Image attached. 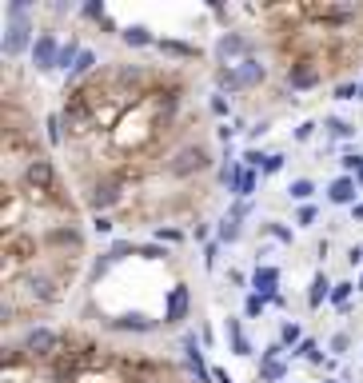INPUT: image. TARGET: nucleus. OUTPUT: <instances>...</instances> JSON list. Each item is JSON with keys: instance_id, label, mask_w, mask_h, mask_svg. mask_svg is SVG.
Segmentation results:
<instances>
[{"instance_id": "obj_1", "label": "nucleus", "mask_w": 363, "mask_h": 383, "mask_svg": "<svg viewBox=\"0 0 363 383\" xmlns=\"http://www.w3.org/2000/svg\"><path fill=\"white\" fill-rule=\"evenodd\" d=\"M20 184H25L28 200H40V204H48V200H60L56 196V164L48 160V156H37V160L25 168V176H20Z\"/></svg>"}, {"instance_id": "obj_2", "label": "nucleus", "mask_w": 363, "mask_h": 383, "mask_svg": "<svg viewBox=\"0 0 363 383\" xmlns=\"http://www.w3.org/2000/svg\"><path fill=\"white\" fill-rule=\"evenodd\" d=\"M37 252H40V240L32 232H13V235H4V280H13L25 264L37 260Z\"/></svg>"}, {"instance_id": "obj_3", "label": "nucleus", "mask_w": 363, "mask_h": 383, "mask_svg": "<svg viewBox=\"0 0 363 383\" xmlns=\"http://www.w3.org/2000/svg\"><path fill=\"white\" fill-rule=\"evenodd\" d=\"M20 351H25L28 359H56L64 356V335L52 332V327H32V332L25 335V344H20Z\"/></svg>"}, {"instance_id": "obj_4", "label": "nucleus", "mask_w": 363, "mask_h": 383, "mask_svg": "<svg viewBox=\"0 0 363 383\" xmlns=\"http://www.w3.org/2000/svg\"><path fill=\"white\" fill-rule=\"evenodd\" d=\"M208 164H212V156H208L204 144H184L164 168H168V176H176V180H188V176H196V172H208Z\"/></svg>"}, {"instance_id": "obj_5", "label": "nucleus", "mask_w": 363, "mask_h": 383, "mask_svg": "<svg viewBox=\"0 0 363 383\" xmlns=\"http://www.w3.org/2000/svg\"><path fill=\"white\" fill-rule=\"evenodd\" d=\"M4 160H16V164H25V168L37 160L28 128H4Z\"/></svg>"}, {"instance_id": "obj_6", "label": "nucleus", "mask_w": 363, "mask_h": 383, "mask_svg": "<svg viewBox=\"0 0 363 383\" xmlns=\"http://www.w3.org/2000/svg\"><path fill=\"white\" fill-rule=\"evenodd\" d=\"M308 20H319V25H331V28H339V25H348V20H355V8L351 4H308V8H300Z\"/></svg>"}, {"instance_id": "obj_7", "label": "nucleus", "mask_w": 363, "mask_h": 383, "mask_svg": "<svg viewBox=\"0 0 363 383\" xmlns=\"http://www.w3.org/2000/svg\"><path fill=\"white\" fill-rule=\"evenodd\" d=\"M319 80H324V72H319V64H315V60L288 64V84L296 88V92H308V88H315Z\"/></svg>"}, {"instance_id": "obj_8", "label": "nucleus", "mask_w": 363, "mask_h": 383, "mask_svg": "<svg viewBox=\"0 0 363 383\" xmlns=\"http://www.w3.org/2000/svg\"><path fill=\"white\" fill-rule=\"evenodd\" d=\"M32 64H37L40 72H48V68L60 64V44H56L52 32H40L37 37V44H32Z\"/></svg>"}, {"instance_id": "obj_9", "label": "nucleus", "mask_w": 363, "mask_h": 383, "mask_svg": "<svg viewBox=\"0 0 363 383\" xmlns=\"http://www.w3.org/2000/svg\"><path fill=\"white\" fill-rule=\"evenodd\" d=\"M25 292H28V299H37V304H56L60 299V284L52 280V275H28L25 280Z\"/></svg>"}, {"instance_id": "obj_10", "label": "nucleus", "mask_w": 363, "mask_h": 383, "mask_svg": "<svg viewBox=\"0 0 363 383\" xmlns=\"http://www.w3.org/2000/svg\"><path fill=\"white\" fill-rule=\"evenodd\" d=\"M116 200H120V180H116V176H104V180H96V184H92L88 204H92L96 212H108Z\"/></svg>"}, {"instance_id": "obj_11", "label": "nucleus", "mask_w": 363, "mask_h": 383, "mask_svg": "<svg viewBox=\"0 0 363 383\" xmlns=\"http://www.w3.org/2000/svg\"><path fill=\"white\" fill-rule=\"evenodd\" d=\"M28 40H32V25H28L25 16L20 20H8V28H4V52L8 56H20L28 48Z\"/></svg>"}, {"instance_id": "obj_12", "label": "nucleus", "mask_w": 363, "mask_h": 383, "mask_svg": "<svg viewBox=\"0 0 363 383\" xmlns=\"http://www.w3.org/2000/svg\"><path fill=\"white\" fill-rule=\"evenodd\" d=\"M188 320V287L176 284L168 292V308H164V323H184Z\"/></svg>"}, {"instance_id": "obj_13", "label": "nucleus", "mask_w": 363, "mask_h": 383, "mask_svg": "<svg viewBox=\"0 0 363 383\" xmlns=\"http://www.w3.org/2000/svg\"><path fill=\"white\" fill-rule=\"evenodd\" d=\"M276 284H279V268H272V264L256 268V275H251V287H256V296L276 299V296H279V292H276Z\"/></svg>"}, {"instance_id": "obj_14", "label": "nucleus", "mask_w": 363, "mask_h": 383, "mask_svg": "<svg viewBox=\"0 0 363 383\" xmlns=\"http://www.w3.org/2000/svg\"><path fill=\"white\" fill-rule=\"evenodd\" d=\"M184 356H188V368L196 371V383H208V379H216L212 371L204 368V356H200V344H196V332H188V335H184Z\"/></svg>"}, {"instance_id": "obj_15", "label": "nucleus", "mask_w": 363, "mask_h": 383, "mask_svg": "<svg viewBox=\"0 0 363 383\" xmlns=\"http://www.w3.org/2000/svg\"><path fill=\"white\" fill-rule=\"evenodd\" d=\"M20 216H25V200L16 196L13 188H4V228H8V235L20 232Z\"/></svg>"}, {"instance_id": "obj_16", "label": "nucleus", "mask_w": 363, "mask_h": 383, "mask_svg": "<svg viewBox=\"0 0 363 383\" xmlns=\"http://www.w3.org/2000/svg\"><path fill=\"white\" fill-rule=\"evenodd\" d=\"M355 192H359L355 176H339L336 184L327 188V200H331V204H355Z\"/></svg>"}, {"instance_id": "obj_17", "label": "nucleus", "mask_w": 363, "mask_h": 383, "mask_svg": "<svg viewBox=\"0 0 363 383\" xmlns=\"http://www.w3.org/2000/svg\"><path fill=\"white\" fill-rule=\"evenodd\" d=\"M44 244H60V247H72V252H80L84 235H80V232L72 228V223H68V228H52V232L44 235Z\"/></svg>"}, {"instance_id": "obj_18", "label": "nucleus", "mask_w": 363, "mask_h": 383, "mask_svg": "<svg viewBox=\"0 0 363 383\" xmlns=\"http://www.w3.org/2000/svg\"><path fill=\"white\" fill-rule=\"evenodd\" d=\"M216 52H220V56H244V60H248V40L239 37V32H224V37H220V44H216Z\"/></svg>"}, {"instance_id": "obj_19", "label": "nucleus", "mask_w": 363, "mask_h": 383, "mask_svg": "<svg viewBox=\"0 0 363 383\" xmlns=\"http://www.w3.org/2000/svg\"><path fill=\"white\" fill-rule=\"evenodd\" d=\"M236 72H239V84H244V88L260 84L263 76H268V72H263V64L256 60V56H248V60H239V64H236Z\"/></svg>"}, {"instance_id": "obj_20", "label": "nucleus", "mask_w": 363, "mask_h": 383, "mask_svg": "<svg viewBox=\"0 0 363 383\" xmlns=\"http://www.w3.org/2000/svg\"><path fill=\"white\" fill-rule=\"evenodd\" d=\"M108 327H116V332H152L156 320H148V316H120V320H108Z\"/></svg>"}, {"instance_id": "obj_21", "label": "nucleus", "mask_w": 363, "mask_h": 383, "mask_svg": "<svg viewBox=\"0 0 363 383\" xmlns=\"http://www.w3.org/2000/svg\"><path fill=\"white\" fill-rule=\"evenodd\" d=\"M331 287H336V284H331V280H327V275L319 272V275L312 280V292H308V304H312V308H319L324 299H331Z\"/></svg>"}, {"instance_id": "obj_22", "label": "nucleus", "mask_w": 363, "mask_h": 383, "mask_svg": "<svg viewBox=\"0 0 363 383\" xmlns=\"http://www.w3.org/2000/svg\"><path fill=\"white\" fill-rule=\"evenodd\" d=\"M120 37H124V44H132V48H144V44H156V40H152V32L144 25H128L124 32H120Z\"/></svg>"}, {"instance_id": "obj_23", "label": "nucleus", "mask_w": 363, "mask_h": 383, "mask_svg": "<svg viewBox=\"0 0 363 383\" xmlns=\"http://www.w3.org/2000/svg\"><path fill=\"white\" fill-rule=\"evenodd\" d=\"M227 339H232V351H236V356H251V347H248V339H244L239 320H227Z\"/></svg>"}, {"instance_id": "obj_24", "label": "nucleus", "mask_w": 363, "mask_h": 383, "mask_svg": "<svg viewBox=\"0 0 363 383\" xmlns=\"http://www.w3.org/2000/svg\"><path fill=\"white\" fill-rule=\"evenodd\" d=\"M288 375V368L279 363V359H263L260 363V383H276V379H284Z\"/></svg>"}, {"instance_id": "obj_25", "label": "nucleus", "mask_w": 363, "mask_h": 383, "mask_svg": "<svg viewBox=\"0 0 363 383\" xmlns=\"http://www.w3.org/2000/svg\"><path fill=\"white\" fill-rule=\"evenodd\" d=\"M76 60H80V44H76V40H68V44L60 48V64H56V68H68V72H72Z\"/></svg>"}, {"instance_id": "obj_26", "label": "nucleus", "mask_w": 363, "mask_h": 383, "mask_svg": "<svg viewBox=\"0 0 363 383\" xmlns=\"http://www.w3.org/2000/svg\"><path fill=\"white\" fill-rule=\"evenodd\" d=\"M156 48L172 52V56H196V48H192V44H180V40H156Z\"/></svg>"}, {"instance_id": "obj_27", "label": "nucleus", "mask_w": 363, "mask_h": 383, "mask_svg": "<svg viewBox=\"0 0 363 383\" xmlns=\"http://www.w3.org/2000/svg\"><path fill=\"white\" fill-rule=\"evenodd\" d=\"M216 84H220V88H227V92L244 88V84H239V72H236V68H220V72H216Z\"/></svg>"}, {"instance_id": "obj_28", "label": "nucleus", "mask_w": 363, "mask_h": 383, "mask_svg": "<svg viewBox=\"0 0 363 383\" xmlns=\"http://www.w3.org/2000/svg\"><path fill=\"white\" fill-rule=\"evenodd\" d=\"M312 192H315L312 180H291V184H288V196L291 200H312Z\"/></svg>"}, {"instance_id": "obj_29", "label": "nucleus", "mask_w": 363, "mask_h": 383, "mask_svg": "<svg viewBox=\"0 0 363 383\" xmlns=\"http://www.w3.org/2000/svg\"><path fill=\"white\" fill-rule=\"evenodd\" d=\"M92 68H96V52H80V60H76V68L68 72V80H76V76L92 72Z\"/></svg>"}, {"instance_id": "obj_30", "label": "nucleus", "mask_w": 363, "mask_h": 383, "mask_svg": "<svg viewBox=\"0 0 363 383\" xmlns=\"http://www.w3.org/2000/svg\"><path fill=\"white\" fill-rule=\"evenodd\" d=\"M220 240H224V244H232V240H239V220H236V216H227V220L220 223Z\"/></svg>"}, {"instance_id": "obj_31", "label": "nucleus", "mask_w": 363, "mask_h": 383, "mask_svg": "<svg viewBox=\"0 0 363 383\" xmlns=\"http://www.w3.org/2000/svg\"><path fill=\"white\" fill-rule=\"evenodd\" d=\"M263 308H268V299H263V296H248V299H244V311H248V320L263 316Z\"/></svg>"}, {"instance_id": "obj_32", "label": "nucleus", "mask_w": 363, "mask_h": 383, "mask_svg": "<svg viewBox=\"0 0 363 383\" xmlns=\"http://www.w3.org/2000/svg\"><path fill=\"white\" fill-rule=\"evenodd\" d=\"M279 339H284L288 347H300V344H303V339H300V323H284V332H279Z\"/></svg>"}, {"instance_id": "obj_33", "label": "nucleus", "mask_w": 363, "mask_h": 383, "mask_svg": "<svg viewBox=\"0 0 363 383\" xmlns=\"http://www.w3.org/2000/svg\"><path fill=\"white\" fill-rule=\"evenodd\" d=\"M84 16H88V20H100V25H104V20H108V8H104L100 0H92V4H84Z\"/></svg>"}, {"instance_id": "obj_34", "label": "nucleus", "mask_w": 363, "mask_h": 383, "mask_svg": "<svg viewBox=\"0 0 363 383\" xmlns=\"http://www.w3.org/2000/svg\"><path fill=\"white\" fill-rule=\"evenodd\" d=\"M128 252H140V247L132 244V240H116V244H112V252H108V256H112V260H124Z\"/></svg>"}, {"instance_id": "obj_35", "label": "nucleus", "mask_w": 363, "mask_h": 383, "mask_svg": "<svg viewBox=\"0 0 363 383\" xmlns=\"http://www.w3.org/2000/svg\"><path fill=\"white\" fill-rule=\"evenodd\" d=\"M327 128H331V136H355V124L348 120H327Z\"/></svg>"}, {"instance_id": "obj_36", "label": "nucleus", "mask_w": 363, "mask_h": 383, "mask_svg": "<svg viewBox=\"0 0 363 383\" xmlns=\"http://www.w3.org/2000/svg\"><path fill=\"white\" fill-rule=\"evenodd\" d=\"M296 356H308V359H312V363H319V359H324V356H319V351H315V339H303V344L296 347Z\"/></svg>"}, {"instance_id": "obj_37", "label": "nucleus", "mask_w": 363, "mask_h": 383, "mask_svg": "<svg viewBox=\"0 0 363 383\" xmlns=\"http://www.w3.org/2000/svg\"><path fill=\"white\" fill-rule=\"evenodd\" d=\"M359 92H363L359 84H339V88H336V100H355Z\"/></svg>"}, {"instance_id": "obj_38", "label": "nucleus", "mask_w": 363, "mask_h": 383, "mask_svg": "<svg viewBox=\"0 0 363 383\" xmlns=\"http://www.w3.org/2000/svg\"><path fill=\"white\" fill-rule=\"evenodd\" d=\"M263 232L276 235V240H284V244H291V232H288V228H279V223H263Z\"/></svg>"}, {"instance_id": "obj_39", "label": "nucleus", "mask_w": 363, "mask_h": 383, "mask_svg": "<svg viewBox=\"0 0 363 383\" xmlns=\"http://www.w3.org/2000/svg\"><path fill=\"white\" fill-rule=\"evenodd\" d=\"M351 287H355V284H336V287H331V304H343V299L351 296Z\"/></svg>"}, {"instance_id": "obj_40", "label": "nucleus", "mask_w": 363, "mask_h": 383, "mask_svg": "<svg viewBox=\"0 0 363 383\" xmlns=\"http://www.w3.org/2000/svg\"><path fill=\"white\" fill-rule=\"evenodd\" d=\"M279 168H284V156H268V160H263V176H272V172H279Z\"/></svg>"}, {"instance_id": "obj_41", "label": "nucleus", "mask_w": 363, "mask_h": 383, "mask_svg": "<svg viewBox=\"0 0 363 383\" xmlns=\"http://www.w3.org/2000/svg\"><path fill=\"white\" fill-rule=\"evenodd\" d=\"M60 124L64 120H56V116L48 120V144H60Z\"/></svg>"}, {"instance_id": "obj_42", "label": "nucleus", "mask_w": 363, "mask_h": 383, "mask_svg": "<svg viewBox=\"0 0 363 383\" xmlns=\"http://www.w3.org/2000/svg\"><path fill=\"white\" fill-rule=\"evenodd\" d=\"M348 344H351V339H348L343 332H339V335H331V351H348Z\"/></svg>"}, {"instance_id": "obj_43", "label": "nucleus", "mask_w": 363, "mask_h": 383, "mask_svg": "<svg viewBox=\"0 0 363 383\" xmlns=\"http://www.w3.org/2000/svg\"><path fill=\"white\" fill-rule=\"evenodd\" d=\"M156 240H168V244H176V240H180V232H172V228H156Z\"/></svg>"}, {"instance_id": "obj_44", "label": "nucleus", "mask_w": 363, "mask_h": 383, "mask_svg": "<svg viewBox=\"0 0 363 383\" xmlns=\"http://www.w3.org/2000/svg\"><path fill=\"white\" fill-rule=\"evenodd\" d=\"M212 112H216V116H227V100L224 96H212Z\"/></svg>"}, {"instance_id": "obj_45", "label": "nucleus", "mask_w": 363, "mask_h": 383, "mask_svg": "<svg viewBox=\"0 0 363 383\" xmlns=\"http://www.w3.org/2000/svg\"><path fill=\"white\" fill-rule=\"evenodd\" d=\"M216 252H220L216 244H208V247H204V264H208V268H216Z\"/></svg>"}, {"instance_id": "obj_46", "label": "nucleus", "mask_w": 363, "mask_h": 383, "mask_svg": "<svg viewBox=\"0 0 363 383\" xmlns=\"http://www.w3.org/2000/svg\"><path fill=\"white\" fill-rule=\"evenodd\" d=\"M315 132V124H300V128H296V140H308Z\"/></svg>"}, {"instance_id": "obj_47", "label": "nucleus", "mask_w": 363, "mask_h": 383, "mask_svg": "<svg viewBox=\"0 0 363 383\" xmlns=\"http://www.w3.org/2000/svg\"><path fill=\"white\" fill-rule=\"evenodd\" d=\"M260 160H268V156H260V152H248V156H244V164H248V168H260Z\"/></svg>"}, {"instance_id": "obj_48", "label": "nucleus", "mask_w": 363, "mask_h": 383, "mask_svg": "<svg viewBox=\"0 0 363 383\" xmlns=\"http://www.w3.org/2000/svg\"><path fill=\"white\" fill-rule=\"evenodd\" d=\"M96 232L108 235V232H112V220H108V216H96Z\"/></svg>"}, {"instance_id": "obj_49", "label": "nucleus", "mask_w": 363, "mask_h": 383, "mask_svg": "<svg viewBox=\"0 0 363 383\" xmlns=\"http://www.w3.org/2000/svg\"><path fill=\"white\" fill-rule=\"evenodd\" d=\"M312 220H315V208H303V212H300V223H303V228H308V223H312Z\"/></svg>"}, {"instance_id": "obj_50", "label": "nucleus", "mask_w": 363, "mask_h": 383, "mask_svg": "<svg viewBox=\"0 0 363 383\" xmlns=\"http://www.w3.org/2000/svg\"><path fill=\"white\" fill-rule=\"evenodd\" d=\"M355 220H363V204H355Z\"/></svg>"}, {"instance_id": "obj_51", "label": "nucleus", "mask_w": 363, "mask_h": 383, "mask_svg": "<svg viewBox=\"0 0 363 383\" xmlns=\"http://www.w3.org/2000/svg\"><path fill=\"white\" fill-rule=\"evenodd\" d=\"M327 383H339V379H327Z\"/></svg>"}, {"instance_id": "obj_52", "label": "nucleus", "mask_w": 363, "mask_h": 383, "mask_svg": "<svg viewBox=\"0 0 363 383\" xmlns=\"http://www.w3.org/2000/svg\"><path fill=\"white\" fill-rule=\"evenodd\" d=\"M359 287H363V280H359Z\"/></svg>"}]
</instances>
